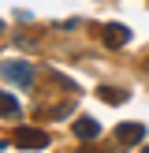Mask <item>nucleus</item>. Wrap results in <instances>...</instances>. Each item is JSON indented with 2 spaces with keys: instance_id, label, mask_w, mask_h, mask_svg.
<instances>
[{
  "instance_id": "nucleus-4",
  "label": "nucleus",
  "mask_w": 149,
  "mask_h": 153,
  "mask_svg": "<svg viewBox=\"0 0 149 153\" xmlns=\"http://www.w3.org/2000/svg\"><path fill=\"white\" fill-rule=\"evenodd\" d=\"M142 138H145V127L142 123H119L116 127V142H123V146H134Z\"/></svg>"
},
{
  "instance_id": "nucleus-3",
  "label": "nucleus",
  "mask_w": 149,
  "mask_h": 153,
  "mask_svg": "<svg viewBox=\"0 0 149 153\" xmlns=\"http://www.w3.org/2000/svg\"><path fill=\"white\" fill-rule=\"evenodd\" d=\"M101 41L108 45V49H123V45L131 41V30H127L123 22H108V26L101 30Z\"/></svg>"
},
{
  "instance_id": "nucleus-5",
  "label": "nucleus",
  "mask_w": 149,
  "mask_h": 153,
  "mask_svg": "<svg viewBox=\"0 0 149 153\" xmlns=\"http://www.w3.org/2000/svg\"><path fill=\"white\" fill-rule=\"evenodd\" d=\"M101 134V123L97 120H89V116H82V120H74V138H82V142H89V138H97Z\"/></svg>"
},
{
  "instance_id": "nucleus-2",
  "label": "nucleus",
  "mask_w": 149,
  "mask_h": 153,
  "mask_svg": "<svg viewBox=\"0 0 149 153\" xmlns=\"http://www.w3.org/2000/svg\"><path fill=\"white\" fill-rule=\"evenodd\" d=\"M0 71H4V79H7V82H15V86H22V90L34 86V67H30L26 60H7Z\"/></svg>"
},
{
  "instance_id": "nucleus-6",
  "label": "nucleus",
  "mask_w": 149,
  "mask_h": 153,
  "mask_svg": "<svg viewBox=\"0 0 149 153\" xmlns=\"http://www.w3.org/2000/svg\"><path fill=\"white\" fill-rule=\"evenodd\" d=\"M0 120H19V101L7 90H0Z\"/></svg>"
},
{
  "instance_id": "nucleus-7",
  "label": "nucleus",
  "mask_w": 149,
  "mask_h": 153,
  "mask_svg": "<svg viewBox=\"0 0 149 153\" xmlns=\"http://www.w3.org/2000/svg\"><path fill=\"white\" fill-rule=\"evenodd\" d=\"M97 97L108 101V105H123V101H127V90H119V86H101V90H97Z\"/></svg>"
},
{
  "instance_id": "nucleus-1",
  "label": "nucleus",
  "mask_w": 149,
  "mask_h": 153,
  "mask_svg": "<svg viewBox=\"0 0 149 153\" xmlns=\"http://www.w3.org/2000/svg\"><path fill=\"white\" fill-rule=\"evenodd\" d=\"M15 149H45L49 146V134L45 127H15Z\"/></svg>"
}]
</instances>
